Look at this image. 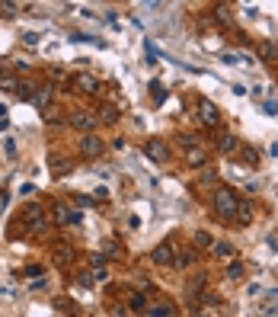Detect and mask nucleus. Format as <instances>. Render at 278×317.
I'll list each match as a JSON object with an SVG mask.
<instances>
[{
	"label": "nucleus",
	"instance_id": "1",
	"mask_svg": "<svg viewBox=\"0 0 278 317\" xmlns=\"http://www.w3.org/2000/svg\"><path fill=\"white\" fill-rule=\"evenodd\" d=\"M237 192L230 189V186H218L214 189V212L221 215V221H230V218H237Z\"/></svg>",
	"mask_w": 278,
	"mask_h": 317
},
{
	"label": "nucleus",
	"instance_id": "2",
	"mask_svg": "<svg viewBox=\"0 0 278 317\" xmlns=\"http://www.w3.org/2000/svg\"><path fill=\"white\" fill-rule=\"evenodd\" d=\"M77 147H80V154H83V157H99V154H103V138H96V135H83V138L77 141Z\"/></svg>",
	"mask_w": 278,
	"mask_h": 317
},
{
	"label": "nucleus",
	"instance_id": "3",
	"mask_svg": "<svg viewBox=\"0 0 278 317\" xmlns=\"http://www.w3.org/2000/svg\"><path fill=\"white\" fill-rule=\"evenodd\" d=\"M144 154H147L151 160H157V164H166V160H169V147H166L160 138L147 141V144H144Z\"/></svg>",
	"mask_w": 278,
	"mask_h": 317
},
{
	"label": "nucleus",
	"instance_id": "4",
	"mask_svg": "<svg viewBox=\"0 0 278 317\" xmlns=\"http://www.w3.org/2000/svg\"><path fill=\"white\" fill-rule=\"evenodd\" d=\"M199 122H201V125H208V128L221 122V116H218V109H214V103H205V99L199 103Z\"/></svg>",
	"mask_w": 278,
	"mask_h": 317
},
{
	"label": "nucleus",
	"instance_id": "5",
	"mask_svg": "<svg viewBox=\"0 0 278 317\" xmlns=\"http://www.w3.org/2000/svg\"><path fill=\"white\" fill-rule=\"evenodd\" d=\"M55 221L58 225H80V212H71L64 202H58L55 205Z\"/></svg>",
	"mask_w": 278,
	"mask_h": 317
},
{
	"label": "nucleus",
	"instance_id": "6",
	"mask_svg": "<svg viewBox=\"0 0 278 317\" xmlns=\"http://www.w3.org/2000/svg\"><path fill=\"white\" fill-rule=\"evenodd\" d=\"M51 263H55V266H71V263H74V250L64 244V240H61V244L55 247V253H51Z\"/></svg>",
	"mask_w": 278,
	"mask_h": 317
},
{
	"label": "nucleus",
	"instance_id": "7",
	"mask_svg": "<svg viewBox=\"0 0 278 317\" xmlns=\"http://www.w3.org/2000/svg\"><path fill=\"white\" fill-rule=\"evenodd\" d=\"M71 125H74V128H83L86 135H93V128H96V119H93L90 112H74V116H71Z\"/></svg>",
	"mask_w": 278,
	"mask_h": 317
},
{
	"label": "nucleus",
	"instance_id": "8",
	"mask_svg": "<svg viewBox=\"0 0 278 317\" xmlns=\"http://www.w3.org/2000/svg\"><path fill=\"white\" fill-rule=\"evenodd\" d=\"M151 260L157 263V266H169V263L176 260V256H173V247H169V244H160V247H154Z\"/></svg>",
	"mask_w": 278,
	"mask_h": 317
},
{
	"label": "nucleus",
	"instance_id": "9",
	"mask_svg": "<svg viewBox=\"0 0 278 317\" xmlns=\"http://www.w3.org/2000/svg\"><path fill=\"white\" fill-rule=\"evenodd\" d=\"M74 87H80L83 93H99V80L93 74H77L74 77Z\"/></svg>",
	"mask_w": 278,
	"mask_h": 317
},
{
	"label": "nucleus",
	"instance_id": "10",
	"mask_svg": "<svg viewBox=\"0 0 278 317\" xmlns=\"http://www.w3.org/2000/svg\"><path fill=\"white\" fill-rule=\"evenodd\" d=\"M144 314H147V317H176V311H173V305H169V301H154Z\"/></svg>",
	"mask_w": 278,
	"mask_h": 317
},
{
	"label": "nucleus",
	"instance_id": "11",
	"mask_svg": "<svg viewBox=\"0 0 278 317\" xmlns=\"http://www.w3.org/2000/svg\"><path fill=\"white\" fill-rule=\"evenodd\" d=\"M0 87H3L6 93H19V77L13 71H0Z\"/></svg>",
	"mask_w": 278,
	"mask_h": 317
},
{
	"label": "nucleus",
	"instance_id": "12",
	"mask_svg": "<svg viewBox=\"0 0 278 317\" xmlns=\"http://www.w3.org/2000/svg\"><path fill=\"white\" fill-rule=\"evenodd\" d=\"M147 90H151V99H154L157 106L166 99V90H163V84H157V80H151V87H147Z\"/></svg>",
	"mask_w": 278,
	"mask_h": 317
},
{
	"label": "nucleus",
	"instance_id": "13",
	"mask_svg": "<svg viewBox=\"0 0 278 317\" xmlns=\"http://www.w3.org/2000/svg\"><path fill=\"white\" fill-rule=\"evenodd\" d=\"M243 272H246V266H243L240 260H234V263H230V266H227V279H230V282L243 279Z\"/></svg>",
	"mask_w": 278,
	"mask_h": 317
},
{
	"label": "nucleus",
	"instance_id": "14",
	"mask_svg": "<svg viewBox=\"0 0 278 317\" xmlns=\"http://www.w3.org/2000/svg\"><path fill=\"white\" fill-rule=\"evenodd\" d=\"M214 256H221V260H230V256H234V244H227V240H218V244H214Z\"/></svg>",
	"mask_w": 278,
	"mask_h": 317
},
{
	"label": "nucleus",
	"instance_id": "15",
	"mask_svg": "<svg viewBox=\"0 0 278 317\" xmlns=\"http://www.w3.org/2000/svg\"><path fill=\"white\" fill-rule=\"evenodd\" d=\"M39 218H42V205H26L23 208V221L32 225V221H39Z\"/></svg>",
	"mask_w": 278,
	"mask_h": 317
},
{
	"label": "nucleus",
	"instance_id": "16",
	"mask_svg": "<svg viewBox=\"0 0 278 317\" xmlns=\"http://www.w3.org/2000/svg\"><path fill=\"white\" fill-rule=\"evenodd\" d=\"M259 55H262V58H266V61H272V58L278 55V48H275V42H262V45H259Z\"/></svg>",
	"mask_w": 278,
	"mask_h": 317
},
{
	"label": "nucleus",
	"instance_id": "17",
	"mask_svg": "<svg viewBox=\"0 0 278 317\" xmlns=\"http://www.w3.org/2000/svg\"><path fill=\"white\" fill-rule=\"evenodd\" d=\"M237 218L249 221V218H253V205H249V202H240V205H237Z\"/></svg>",
	"mask_w": 278,
	"mask_h": 317
},
{
	"label": "nucleus",
	"instance_id": "18",
	"mask_svg": "<svg viewBox=\"0 0 278 317\" xmlns=\"http://www.w3.org/2000/svg\"><path fill=\"white\" fill-rule=\"evenodd\" d=\"M195 247H201V250H205V247H214L211 234H208V231H199V234H195Z\"/></svg>",
	"mask_w": 278,
	"mask_h": 317
},
{
	"label": "nucleus",
	"instance_id": "19",
	"mask_svg": "<svg viewBox=\"0 0 278 317\" xmlns=\"http://www.w3.org/2000/svg\"><path fill=\"white\" fill-rule=\"evenodd\" d=\"M218 147H221V151H224V154H227V151H234V147H237V138H234V135H221V141H218Z\"/></svg>",
	"mask_w": 278,
	"mask_h": 317
},
{
	"label": "nucleus",
	"instance_id": "20",
	"mask_svg": "<svg viewBox=\"0 0 278 317\" xmlns=\"http://www.w3.org/2000/svg\"><path fill=\"white\" fill-rule=\"evenodd\" d=\"M45 269L39 266V263H32V266H26V269H19V275H29V279H36V275H42Z\"/></svg>",
	"mask_w": 278,
	"mask_h": 317
},
{
	"label": "nucleus",
	"instance_id": "21",
	"mask_svg": "<svg viewBox=\"0 0 278 317\" xmlns=\"http://www.w3.org/2000/svg\"><path fill=\"white\" fill-rule=\"evenodd\" d=\"M189 164H205V151H199V147H189Z\"/></svg>",
	"mask_w": 278,
	"mask_h": 317
},
{
	"label": "nucleus",
	"instance_id": "22",
	"mask_svg": "<svg viewBox=\"0 0 278 317\" xmlns=\"http://www.w3.org/2000/svg\"><path fill=\"white\" fill-rule=\"evenodd\" d=\"M128 305H131L134 311H147V305H144V295H131V298H128Z\"/></svg>",
	"mask_w": 278,
	"mask_h": 317
},
{
	"label": "nucleus",
	"instance_id": "23",
	"mask_svg": "<svg viewBox=\"0 0 278 317\" xmlns=\"http://www.w3.org/2000/svg\"><path fill=\"white\" fill-rule=\"evenodd\" d=\"M99 116H103L106 122H115V119H119V112H115V106H103V109H99Z\"/></svg>",
	"mask_w": 278,
	"mask_h": 317
},
{
	"label": "nucleus",
	"instance_id": "24",
	"mask_svg": "<svg viewBox=\"0 0 278 317\" xmlns=\"http://www.w3.org/2000/svg\"><path fill=\"white\" fill-rule=\"evenodd\" d=\"M51 164H55V173H67V170H71V164H67L64 157H55Z\"/></svg>",
	"mask_w": 278,
	"mask_h": 317
},
{
	"label": "nucleus",
	"instance_id": "25",
	"mask_svg": "<svg viewBox=\"0 0 278 317\" xmlns=\"http://www.w3.org/2000/svg\"><path fill=\"white\" fill-rule=\"evenodd\" d=\"M0 13H3V16H16V3L3 0V3H0Z\"/></svg>",
	"mask_w": 278,
	"mask_h": 317
},
{
	"label": "nucleus",
	"instance_id": "26",
	"mask_svg": "<svg viewBox=\"0 0 278 317\" xmlns=\"http://www.w3.org/2000/svg\"><path fill=\"white\" fill-rule=\"evenodd\" d=\"M192 260H195V253H179V256H176L173 263H176V266H189V263H192Z\"/></svg>",
	"mask_w": 278,
	"mask_h": 317
},
{
	"label": "nucleus",
	"instance_id": "27",
	"mask_svg": "<svg viewBox=\"0 0 278 317\" xmlns=\"http://www.w3.org/2000/svg\"><path fill=\"white\" fill-rule=\"evenodd\" d=\"M42 231H45V218H39V221L29 225V234H42Z\"/></svg>",
	"mask_w": 278,
	"mask_h": 317
},
{
	"label": "nucleus",
	"instance_id": "28",
	"mask_svg": "<svg viewBox=\"0 0 278 317\" xmlns=\"http://www.w3.org/2000/svg\"><path fill=\"white\" fill-rule=\"evenodd\" d=\"M90 263H93V269H106V260H103V256H90Z\"/></svg>",
	"mask_w": 278,
	"mask_h": 317
},
{
	"label": "nucleus",
	"instance_id": "29",
	"mask_svg": "<svg viewBox=\"0 0 278 317\" xmlns=\"http://www.w3.org/2000/svg\"><path fill=\"white\" fill-rule=\"evenodd\" d=\"M93 279H99V282H106V279H109V269H96V272H93Z\"/></svg>",
	"mask_w": 278,
	"mask_h": 317
},
{
	"label": "nucleus",
	"instance_id": "30",
	"mask_svg": "<svg viewBox=\"0 0 278 317\" xmlns=\"http://www.w3.org/2000/svg\"><path fill=\"white\" fill-rule=\"evenodd\" d=\"M266 298H269V301H278V288H272V292H266Z\"/></svg>",
	"mask_w": 278,
	"mask_h": 317
},
{
	"label": "nucleus",
	"instance_id": "31",
	"mask_svg": "<svg viewBox=\"0 0 278 317\" xmlns=\"http://www.w3.org/2000/svg\"><path fill=\"white\" fill-rule=\"evenodd\" d=\"M6 122V109H3V106H0V125H3Z\"/></svg>",
	"mask_w": 278,
	"mask_h": 317
}]
</instances>
